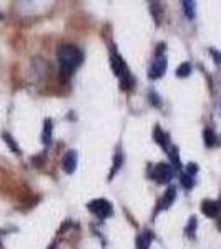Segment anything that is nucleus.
<instances>
[{"label":"nucleus","mask_w":221,"mask_h":249,"mask_svg":"<svg viewBox=\"0 0 221 249\" xmlns=\"http://www.w3.org/2000/svg\"><path fill=\"white\" fill-rule=\"evenodd\" d=\"M83 55L75 45H62L58 48V62L62 77L68 80L74 75V71L82 65Z\"/></svg>","instance_id":"f257e3e1"},{"label":"nucleus","mask_w":221,"mask_h":249,"mask_svg":"<svg viewBox=\"0 0 221 249\" xmlns=\"http://www.w3.org/2000/svg\"><path fill=\"white\" fill-rule=\"evenodd\" d=\"M110 60H111V68H113L116 78H118L120 83H122L123 90H130L131 85H133V78H131V73H130V70H128L127 63L123 62L122 55H120L115 48H111Z\"/></svg>","instance_id":"f03ea898"},{"label":"nucleus","mask_w":221,"mask_h":249,"mask_svg":"<svg viewBox=\"0 0 221 249\" xmlns=\"http://www.w3.org/2000/svg\"><path fill=\"white\" fill-rule=\"evenodd\" d=\"M150 176L155 179L156 183H170L175 176V168L168 163H158L153 166Z\"/></svg>","instance_id":"7ed1b4c3"},{"label":"nucleus","mask_w":221,"mask_h":249,"mask_svg":"<svg viewBox=\"0 0 221 249\" xmlns=\"http://www.w3.org/2000/svg\"><path fill=\"white\" fill-rule=\"evenodd\" d=\"M88 210H90L96 218L100 219H105V218H110L113 214V206L108 199H103V198H98V199H93V201L88 203Z\"/></svg>","instance_id":"20e7f679"},{"label":"nucleus","mask_w":221,"mask_h":249,"mask_svg":"<svg viewBox=\"0 0 221 249\" xmlns=\"http://www.w3.org/2000/svg\"><path fill=\"white\" fill-rule=\"evenodd\" d=\"M77 163H78V155L75 150H68L65 156H63V161H62V168L67 175H72L77 170Z\"/></svg>","instance_id":"39448f33"},{"label":"nucleus","mask_w":221,"mask_h":249,"mask_svg":"<svg viewBox=\"0 0 221 249\" xmlns=\"http://www.w3.org/2000/svg\"><path fill=\"white\" fill-rule=\"evenodd\" d=\"M166 71V58L163 55H158L155 60V63L151 65L150 68V78L151 80H156V78H162Z\"/></svg>","instance_id":"423d86ee"},{"label":"nucleus","mask_w":221,"mask_h":249,"mask_svg":"<svg viewBox=\"0 0 221 249\" xmlns=\"http://www.w3.org/2000/svg\"><path fill=\"white\" fill-rule=\"evenodd\" d=\"M220 203L216 201H211V199H204L202 203V211L204 216H208V218H216V216L220 214Z\"/></svg>","instance_id":"0eeeda50"},{"label":"nucleus","mask_w":221,"mask_h":249,"mask_svg":"<svg viewBox=\"0 0 221 249\" xmlns=\"http://www.w3.org/2000/svg\"><path fill=\"white\" fill-rule=\"evenodd\" d=\"M176 199V188L175 186H170L166 190V193H165V196H163V199H162V208H170L171 204H173V201Z\"/></svg>","instance_id":"6e6552de"},{"label":"nucleus","mask_w":221,"mask_h":249,"mask_svg":"<svg viewBox=\"0 0 221 249\" xmlns=\"http://www.w3.org/2000/svg\"><path fill=\"white\" fill-rule=\"evenodd\" d=\"M52 131H54V123H52V120H45V124H43V131H42V142H43V144H50L52 143Z\"/></svg>","instance_id":"1a4fd4ad"},{"label":"nucleus","mask_w":221,"mask_h":249,"mask_svg":"<svg viewBox=\"0 0 221 249\" xmlns=\"http://www.w3.org/2000/svg\"><path fill=\"white\" fill-rule=\"evenodd\" d=\"M155 142L163 148V150H168V135L165 133L160 126L155 128Z\"/></svg>","instance_id":"9d476101"},{"label":"nucleus","mask_w":221,"mask_h":249,"mask_svg":"<svg viewBox=\"0 0 221 249\" xmlns=\"http://www.w3.org/2000/svg\"><path fill=\"white\" fill-rule=\"evenodd\" d=\"M203 136H204V144H206L208 148L215 146V144H216V142H218V140H216V135H215V131H213V130H210V128H206V130H204Z\"/></svg>","instance_id":"9b49d317"},{"label":"nucleus","mask_w":221,"mask_h":249,"mask_svg":"<svg viewBox=\"0 0 221 249\" xmlns=\"http://www.w3.org/2000/svg\"><path fill=\"white\" fill-rule=\"evenodd\" d=\"M183 12L186 14V17L190 20L195 18V2H191V0L183 2Z\"/></svg>","instance_id":"f8f14e48"},{"label":"nucleus","mask_w":221,"mask_h":249,"mask_svg":"<svg viewBox=\"0 0 221 249\" xmlns=\"http://www.w3.org/2000/svg\"><path fill=\"white\" fill-rule=\"evenodd\" d=\"M191 73V65L190 63H182L178 68H176V77H180V78H184V77H188V75Z\"/></svg>","instance_id":"ddd939ff"},{"label":"nucleus","mask_w":221,"mask_h":249,"mask_svg":"<svg viewBox=\"0 0 221 249\" xmlns=\"http://www.w3.org/2000/svg\"><path fill=\"white\" fill-rule=\"evenodd\" d=\"M3 140H5L7 146H9L10 150H14V153H15V155H20V148H18V144L15 143V140L12 138V136H10L9 133H3Z\"/></svg>","instance_id":"4468645a"},{"label":"nucleus","mask_w":221,"mask_h":249,"mask_svg":"<svg viewBox=\"0 0 221 249\" xmlns=\"http://www.w3.org/2000/svg\"><path fill=\"white\" fill-rule=\"evenodd\" d=\"M182 186L186 188V190H190V188L195 186V179H193V176L183 173V175H182Z\"/></svg>","instance_id":"2eb2a0df"},{"label":"nucleus","mask_w":221,"mask_h":249,"mask_svg":"<svg viewBox=\"0 0 221 249\" xmlns=\"http://www.w3.org/2000/svg\"><path fill=\"white\" fill-rule=\"evenodd\" d=\"M196 171H198V166H196L195 163H188V164H186V171H184L186 175L195 176V173H196Z\"/></svg>","instance_id":"dca6fc26"},{"label":"nucleus","mask_w":221,"mask_h":249,"mask_svg":"<svg viewBox=\"0 0 221 249\" xmlns=\"http://www.w3.org/2000/svg\"><path fill=\"white\" fill-rule=\"evenodd\" d=\"M195 228H196V218H191L190 224H188V228H186V232L191 238H193V234H195Z\"/></svg>","instance_id":"f3484780"},{"label":"nucleus","mask_w":221,"mask_h":249,"mask_svg":"<svg viewBox=\"0 0 221 249\" xmlns=\"http://www.w3.org/2000/svg\"><path fill=\"white\" fill-rule=\"evenodd\" d=\"M210 52H211L213 57H215V62L221 63V53H220V52H216V50H210Z\"/></svg>","instance_id":"a211bd4d"},{"label":"nucleus","mask_w":221,"mask_h":249,"mask_svg":"<svg viewBox=\"0 0 221 249\" xmlns=\"http://www.w3.org/2000/svg\"><path fill=\"white\" fill-rule=\"evenodd\" d=\"M48 249H57V248H55V244H54V246H50V248H48Z\"/></svg>","instance_id":"6ab92c4d"},{"label":"nucleus","mask_w":221,"mask_h":249,"mask_svg":"<svg viewBox=\"0 0 221 249\" xmlns=\"http://www.w3.org/2000/svg\"><path fill=\"white\" fill-rule=\"evenodd\" d=\"M0 246H2V241H0Z\"/></svg>","instance_id":"aec40b11"},{"label":"nucleus","mask_w":221,"mask_h":249,"mask_svg":"<svg viewBox=\"0 0 221 249\" xmlns=\"http://www.w3.org/2000/svg\"><path fill=\"white\" fill-rule=\"evenodd\" d=\"M220 208H221V204H220Z\"/></svg>","instance_id":"412c9836"}]
</instances>
